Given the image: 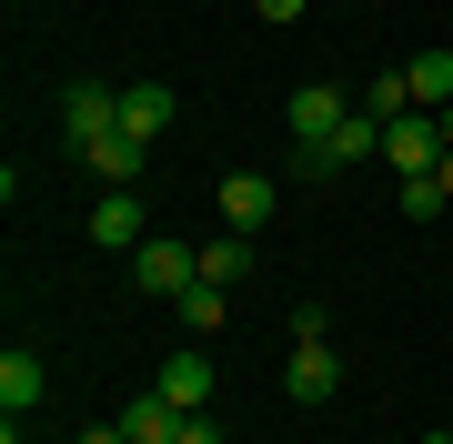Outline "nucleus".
Instances as JSON below:
<instances>
[{
  "label": "nucleus",
  "instance_id": "nucleus-14",
  "mask_svg": "<svg viewBox=\"0 0 453 444\" xmlns=\"http://www.w3.org/2000/svg\"><path fill=\"white\" fill-rule=\"evenodd\" d=\"M403 82H413V112H443V101H453V51H413Z\"/></svg>",
  "mask_w": 453,
  "mask_h": 444
},
{
  "label": "nucleus",
  "instance_id": "nucleus-17",
  "mask_svg": "<svg viewBox=\"0 0 453 444\" xmlns=\"http://www.w3.org/2000/svg\"><path fill=\"white\" fill-rule=\"evenodd\" d=\"M252 273V232H222V243H202V283H242Z\"/></svg>",
  "mask_w": 453,
  "mask_h": 444
},
{
  "label": "nucleus",
  "instance_id": "nucleus-15",
  "mask_svg": "<svg viewBox=\"0 0 453 444\" xmlns=\"http://www.w3.org/2000/svg\"><path fill=\"white\" fill-rule=\"evenodd\" d=\"M222 323H232V283H192V293H181V333L202 344V333H222Z\"/></svg>",
  "mask_w": 453,
  "mask_h": 444
},
{
  "label": "nucleus",
  "instance_id": "nucleus-23",
  "mask_svg": "<svg viewBox=\"0 0 453 444\" xmlns=\"http://www.w3.org/2000/svg\"><path fill=\"white\" fill-rule=\"evenodd\" d=\"M423 444H453V434H443V425H434V434H423Z\"/></svg>",
  "mask_w": 453,
  "mask_h": 444
},
{
  "label": "nucleus",
  "instance_id": "nucleus-22",
  "mask_svg": "<svg viewBox=\"0 0 453 444\" xmlns=\"http://www.w3.org/2000/svg\"><path fill=\"white\" fill-rule=\"evenodd\" d=\"M434 172H443V192H453V152H443V162H434Z\"/></svg>",
  "mask_w": 453,
  "mask_h": 444
},
{
  "label": "nucleus",
  "instance_id": "nucleus-18",
  "mask_svg": "<svg viewBox=\"0 0 453 444\" xmlns=\"http://www.w3.org/2000/svg\"><path fill=\"white\" fill-rule=\"evenodd\" d=\"M363 112L372 121H403L413 112V82H403V71H372V82H363Z\"/></svg>",
  "mask_w": 453,
  "mask_h": 444
},
{
  "label": "nucleus",
  "instance_id": "nucleus-6",
  "mask_svg": "<svg viewBox=\"0 0 453 444\" xmlns=\"http://www.w3.org/2000/svg\"><path fill=\"white\" fill-rule=\"evenodd\" d=\"M383 162H393V172H434V162H443V121H434V112L383 121Z\"/></svg>",
  "mask_w": 453,
  "mask_h": 444
},
{
  "label": "nucleus",
  "instance_id": "nucleus-8",
  "mask_svg": "<svg viewBox=\"0 0 453 444\" xmlns=\"http://www.w3.org/2000/svg\"><path fill=\"white\" fill-rule=\"evenodd\" d=\"M151 384H162V404L202 414V404H211V384H222V374H211V354H202V344H181V354H172V363H162Z\"/></svg>",
  "mask_w": 453,
  "mask_h": 444
},
{
  "label": "nucleus",
  "instance_id": "nucleus-20",
  "mask_svg": "<svg viewBox=\"0 0 453 444\" xmlns=\"http://www.w3.org/2000/svg\"><path fill=\"white\" fill-rule=\"evenodd\" d=\"M71 444H131V434H121V414H101V425H81Z\"/></svg>",
  "mask_w": 453,
  "mask_h": 444
},
{
  "label": "nucleus",
  "instance_id": "nucleus-9",
  "mask_svg": "<svg viewBox=\"0 0 453 444\" xmlns=\"http://www.w3.org/2000/svg\"><path fill=\"white\" fill-rule=\"evenodd\" d=\"M121 434L131 444H181V404H162V384H142V394L121 404Z\"/></svg>",
  "mask_w": 453,
  "mask_h": 444
},
{
  "label": "nucleus",
  "instance_id": "nucleus-7",
  "mask_svg": "<svg viewBox=\"0 0 453 444\" xmlns=\"http://www.w3.org/2000/svg\"><path fill=\"white\" fill-rule=\"evenodd\" d=\"M91 243L131 263V253L151 243V213H142V192H101V213H91Z\"/></svg>",
  "mask_w": 453,
  "mask_h": 444
},
{
  "label": "nucleus",
  "instance_id": "nucleus-2",
  "mask_svg": "<svg viewBox=\"0 0 453 444\" xmlns=\"http://www.w3.org/2000/svg\"><path fill=\"white\" fill-rule=\"evenodd\" d=\"M372 152H383V121H372L363 101H353V121H342L333 142H303V152H292V172H303V182H333V172H353V162H372Z\"/></svg>",
  "mask_w": 453,
  "mask_h": 444
},
{
  "label": "nucleus",
  "instance_id": "nucleus-1",
  "mask_svg": "<svg viewBox=\"0 0 453 444\" xmlns=\"http://www.w3.org/2000/svg\"><path fill=\"white\" fill-rule=\"evenodd\" d=\"M202 283V243H181V232H151L142 253H131V293L142 303H181Z\"/></svg>",
  "mask_w": 453,
  "mask_h": 444
},
{
  "label": "nucleus",
  "instance_id": "nucleus-4",
  "mask_svg": "<svg viewBox=\"0 0 453 444\" xmlns=\"http://www.w3.org/2000/svg\"><path fill=\"white\" fill-rule=\"evenodd\" d=\"M282 121H292V142H333L342 121H353V101H342V82H303L282 101Z\"/></svg>",
  "mask_w": 453,
  "mask_h": 444
},
{
  "label": "nucleus",
  "instance_id": "nucleus-21",
  "mask_svg": "<svg viewBox=\"0 0 453 444\" xmlns=\"http://www.w3.org/2000/svg\"><path fill=\"white\" fill-rule=\"evenodd\" d=\"M262 20H273V31H282V20H303V0H262Z\"/></svg>",
  "mask_w": 453,
  "mask_h": 444
},
{
  "label": "nucleus",
  "instance_id": "nucleus-10",
  "mask_svg": "<svg viewBox=\"0 0 453 444\" xmlns=\"http://www.w3.org/2000/svg\"><path fill=\"white\" fill-rule=\"evenodd\" d=\"M121 132L131 142H162L172 132V91L162 82H121Z\"/></svg>",
  "mask_w": 453,
  "mask_h": 444
},
{
  "label": "nucleus",
  "instance_id": "nucleus-5",
  "mask_svg": "<svg viewBox=\"0 0 453 444\" xmlns=\"http://www.w3.org/2000/svg\"><path fill=\"white\" fill-rule=\"evenodd\" d=\"M282 394H292V404H333V394H342V354H333V333H323V344H292Z\"/></svg>",
  "mask_w": 453,
  "mask_h": 444
},
{
  "label": "nucleus",
  "instance_id": "nucleus-11",
  "mask_svg": "<svg viewBox=\"0 0 453 444\" xmlns=\"http://www.w3.org/2000/svg\"><path fill=\"white\" fill-rule=\"evenodd\" d=\"M50 394V374H41V354L31 344H11V354H0V414H31Z\"/></svg>",
  "mask_w": 453,
  "mask_h": 444
},
{
  "label": "nucleus",
  "instance_id": "nucleus-16",
  "mask_svg": "<svg viewBox=\"0 0 453 444\" xmlns=\"http://www.w3.org/2000/svg\"><path fill=\"white\" fill-rule=\"evenodd\" d=\"M393 202H403L413 222H443V213H453V192H443V172H403V182H393Z\"/></svg>",
  "mask_w": 453,
  "mask_h": 444
},
{
  "label": "nucleus",
  "instance_id": "nucleus-12",
  "mask_svg": "<svg viewBox=\"0 0 453 444\" xmlns=\"http://www.w3.org/2000/svg\"><path fill=\"white\" fill-rule=\"evenodd\" d=\"M222 222L232 232H262V222H273V182H262V172H222Z\"/></svg>",
  "mask_w": 453,
  "mask_h": 444
},
{
  "label": "nucleus",
  "instance_id": "nucleus-13",
  "mask_svg": "<svg viewBox=\"0 0 453 444\" xmlns=\"http://www.w3.org/2000/svg\"><path fill=\"white\" fill-rule=\"evenodd\" d=\"M81 162L101 172V192H131V182H142V162H151V142H131V132H111L101 152H81Z\"/></svg>",
  "mask_w": 453,
  "mask_h": 444
},
{
  "label": "nucleus",
  "instance_id": "nucleus-19",
  "mask_svg": "<svg viewBox=\"0 0 453 444\" xmlns=\"http://www.w3.org/2000/svg\"><path fill=\"white\" fill-rule=\"evenodd\" d=\"M181 444H222V414H211V404H202V414H181Z\"/></svg>",
  "mask_w": 453,
  "mask_h": 444
},
{
  "label": "nucleus",
  "instance_id": "nucleus-3",
  "mask_svg": "<svg viewBox=\"0 0 453 444\" xmlns=\"http://www.w3.org/2000/svg\"><path fill=\"white\" fill-rule=\"evenodd\" d=\"M111 132H121V91H111V82H71V91H61V142H71V152H101Z\"/></svg>",
  "mask_w": 453,
  "mask_h": 444
}]
</instances>
